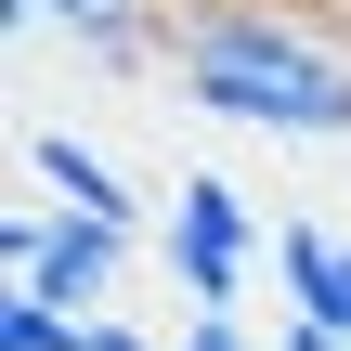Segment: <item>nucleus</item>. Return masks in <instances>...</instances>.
I'll return each instance as SVG.
<instances>
[{"mask_svg": "<svg viewBox=\"0 0 351 351\" xmlns=\"http://www.w3.org/2000/svg\"><path fill=\"white\" fill-rule=\"evenodd\" d=\"M13 26H65L104 65H143L156 52V0H13Z\"/></svg>", "mask_w": 351, "mask_h": 351, "instance_id": "5", "label": "nucleus"}, {"mask_svg": "<svg viewBox=\"0 0 351 351\" xmlns=\"http://www.w3.org/2000/svg\"><path fill=\"white\" fill-rule=\"evenodd\" d=\"M169 78L234 117V130H287V143H351V52H326L300 13L261 0H208L169 26Z\"/></svg>", "mask_w": 351, "mask_h": 351, "instance_id": "1", "label": "nucleus"}, {"mask_svg": "<svg viewBox=\"0 0 351 351\" xmlns=\"http://www.w3.org/2000/svg\"><path fill=\"white\" fill-rule=\"evenodd\" d=\"M26 169H39L65 208H91V221H130V182H117V169H104L78 130H26Z\"/></svg>", "mask_w": 351, "mask_h": 351, "instance_id": "6", "label": "nucleus"}, {"mask_svg": "<svg viewBox=\"0 0 351 351\" xmlns=\"http://www.w3.org/2000/svg\"><path fill=\"white\" fill-rule=\"evenodd\" d=\"M156 247H169V274H182V300H195V313H234V300H247L261 234H247V195H234L221 169H195V182L156 208Z\"/></svg>", "mask_w": 351, "mask_h": 351, "instance_id": "3", "label": "nucleus"}, {"mask_svg": "<svg viewBox=\"0 0 351 351\" xmlns=\"http://www.w3.org/2000/svg\"><path fill=\"white\" fill-rule=\"evenodd\" d=\"M0 351H91V313H65L39 287H0Z\"/></svg>", "mask_w": 351, "mask_h": 351, "instance_id": "7", "label": "nucleus"}, {"mask_svg": "<svg viewBox=\"0 0 351 351\" xmlns=\"http://www.w3.org/2000/svg\"><path fill=\"white\" fill-rule=\"evenodd\" d=\"M274 351H351V339H339V326H313V313H287V339H274Z\"/></svg>", "mask_w": 351, "mask_h": 351, "instance_id": "9", "label": "nucleus"}, {"mask_svg": "<svg viewBox=\"0 0 351 351\" xmlns=\"http://www.w3.org/2000/svg\"><path fill=\"white\" fill-rule=\"evenodd\" d=\"M274 274H287V313H313V326H339V339H351V234L287 221V234H274Z\"/></svg>", "mask_w": 351, "mask_h": 351, "instance_id": "4", "label": "nucleus"}, {"mask_svg": "<svg viewBox=\"0 0 351 351\" xmlns=\"http://www.w3.org/2000/svg\"><path fill=\"white\" fill-rule=\"evenodd\" d=\"M91 351H156V339H130V326H91Z\"/></svg>", "mask_w": 351, "mask_h": 351, "instance_id": "10", "label": "nucleus"}, {"mask_svg": "<svg viewBox=\"0 0 351 351\" xmlns=\"http://www.w3.org/2000/svg\"><path fill=\"white\" fill-rule=\"evenodd\" d=\"M117 261H130V221H91V208H13L0 221V287H39V300H65L91 326H104Z\"/></svg>", "mask_w": 351, "mask_h": 351, "instance_id": "2", "label": "nucleus"}, {"mask_svg": "<svg viewBox=\"0 0 351 351\" xmlns=\"http://www.w3.org/2000/svg\"><path fill=\"white\" fill-rule=\"evenodd\" d=\"M182 351H261V339H247L234 313H195V326H182Z\"/></svg>", "mask_w": 351, "mask_h": 351, "instance_id": "8", "label": "nucleus"}]
</instances>
